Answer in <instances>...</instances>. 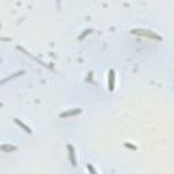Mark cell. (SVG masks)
Returning a JSON list of instances; mask_svg holds the SVG:
<instances>
[{
  "label": "cell",
  "instance_id": "5",
  "mask_svg": "<svg viewBox=\"0 0 174 174\" xmlns=\"http://www.w3.org/2000/svg\"><path fill=\"white\" fill-rule=\"evenodd\" d=\"M18 147L16 145H12V144H2L0 145V151L3 152H11V151H16Z\"/></svg>",
  "mask_w": 174,
  "mask_h": 174
},
{
  "label": "cell",
  "instance_id": "1",
  "mask_svg": "<svg viewBox=\"0 0 174 174\" xmlns=\"http://www.w3.org/2000/svg\"><path fill=\"white\" fill-rule=\"evenodd\" d=\"M132 34L133 35H141V37H147V38H154V40H158V41L162 40L161 35H158L157 33H154V31H151V30H147V29H133Z\"/></svg>",
  "mask_w": 174,
  "mask_h": 174
},
{
  "label": "cell",
  "instance_id": "2",
  "mask_svg": "<svg viewBox=\"0 0 174 174\" xmlns=\"http://www.w3.org/2000/svg\"><path fill=\"white\" fill-rule=\"evenodd\" d=\"M67 150H68V157H69V162L71 165L75 167V166L78 165V161H76V155H75V148H74V145L68 144L67 145Z\"/></svg>",
  "mask_w": 174,
  "mask_h": 174
},
{
  "label": "cell",
  "instance_id": "6",
  "mask_svg": "<svg viewBox=\"0 0 174 174\" xmlns=\"http://www.w3.org/2000/svg\"><path fill=\"white\" fill-rule=\"evenodd\" d=\"M14 121H15V124H16V125L18 127H19V128H22V129L25 131V132H26V133H31V129H30V127H27L26 125V124H25V123H22V121H20V120L19 118H14Z\"/></svg>",
  "mask_w": 174,
  "mask_h": 174
},
{
  "label": "cell",
  "instance_id": "7",
  "mask_svg": "<svg viewBox=\"0 0 174 174\" xmlns=\"http://www.w3.org/2000/svg\"><path fill=\"white\" fill-rule=\"evenodd\" d=\"M87 170H88V172H90V174H98L97 172H95V169H94L91 165H87Z\"/></svg>",
  "mask_w": 174,
  "mask_h": 174
},
{
  "label": "cell",
  "instance_id": "4",
  "mask_svg": "<svg viewBox=\"0 0 174 174\" xmlns=\"http://www.w3.org/2000/svg\"><path fill=\"white\" fill-rule=\"evenodd\" d=\"M79 113H82V109H72V110H68V112H64L60 114V117L61 118H67V117H72V116H76V114H79Z\"/></svg>",
  "mask_w": 174,
  "mask_h": 174
},
{
  "label": "cell",
  "instance_id": "8",
  "mask_svg": "<svg viewBox=\"0 0 174 174\" xmlns=\"http://www.w3.org/2000/svg\"><path fill=\"white\" fill-rule=\"evenodd\" d=\"M125 147H128V148H132V150H137V147H136V145L129 144V143H125Z\"/></svg>",
  "mask_w": 174,
  "mask_h": 174
},
{
  "label": "cell",
  "instance_id": "9",
  "mask_svg": "<svg viewBox=\"0 0 174 174\" xmlns=\"http://www.w3.org/2000/svg\"><path fill=\"white\" fill-rule=\"evenodd\" d=\"M90 31H91V30H86V31H84V34H82L80 37H79V40H83V38H84V35H86V34H88V33H90Z\"/></svg>",
  "mask_w": 174,
  "mask_h": 174
},
{
  "label": "cell",
  "instance_id": "3",
  "mask_svg": "<svg viewBox=\"0 0 174 174\" xmlns=\"http://www.w3.org/2000/svg\"><path fill=\"white\" fill-rule=\"evenodd\" d=\"M108 82H109V90L113 91V90H114V82H116V74H114V69H110V71H109Z\"/></svg>",
  "mask_w": 174,
  "mask_h": 174
}]
</instances>
